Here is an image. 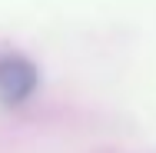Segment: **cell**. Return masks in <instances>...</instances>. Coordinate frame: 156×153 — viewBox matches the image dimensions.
<instances>
[{"label":"cell","mask_w":156,"mask_h":153,"mask_svg":"<svg viewBox=\"0 0 156 153\" xmlns=\"http://www.w3.org/2000/svg\"><path fill=\"white\" fill-rule=\"evenodd\" d=\"M37 90V67L17 53L0 57V103L17 107Z\"/></svg>","instance_id":"obj_1"}]
</instances>
